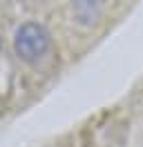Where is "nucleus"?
<instances>
[{
	"label": "nucleus",
	"mask_w": 143,
	"mask_h": 147,
	"mask_svg": "<svg viewBox=\"0 0 143 147\" xmlns=\"http://www.w3.org/2000/svg\"><path fill=\"white\" fill-rule=\"evenodd\" d=\"M49 49V34L36 22H27L16 34V51L22 60H38Z\"/></svg>",
	"instance_id": "nucleus-1"
}]
</instances>
